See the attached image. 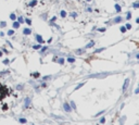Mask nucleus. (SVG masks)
Instances as JSON below:
<instances>
[{
	"label": "nucleus",
	"instance_id": "obj_34",
	"mask_svg": "<svg viewBox=\"0 0 139 125\" xmlns=\"http://www.w3.org/2000/svg\"><path fill=\"white\" fill-rule=\"evenodd\" d=\"M3 63H4V64H8V63H9V60H4Z\"/></svg>",
	"mask_w": 139,
	"mask_h": 125
},
{
	"label": "nucleus",
	"instance_id": "obj_27",
	"mask_svg": "<svg viewBox=\"0 0 139 125\" xmlns=\"http://www.w3.org/2000/svg\"><path fill=\"white\" fill-rule=\"evenodd\" d=\"M23 22H24V18H23L22 17H20L18 18V23H23Z\"/></svg>",
	"mask_w": 139,
	"mask_h": 125
},
{
	"label": "nucleus",
	"instance_id": "obj_22",
	"mask_svg": "<svg viewBox=\"0 0 139 125\" xmlns=\"http://www.w3.org/2000/svg\"><path fill=\"white\" fill-rule=\"evenodd\" d=\"M70 15H71L72 18H76V17H77V13H76V12H72Z\"/></svg>",
	"mask_w": 139,
	"mask_h": 125
},
{
	"label": "nucleus",
	"instance_id": "obj_15",
	"mask_svg": "<svg viewBox=\"0 0 139 125\" xmlns=\"http://www.w3.org/2000/svg\"><path fill=\"white\" fill-rule=\"evenodd\" d=\"M120 31H121L122 33H126V31H127V29H126V27H125V26H121V28H120Z\"/></svg>",
	"mask_w": 139,
	"mask_h": 125
},
{
	"label": "nucleus",
	"instance_id": "obj_28",
	"mask_svg": "<svg viewBox=\"0 0 139 125\" xmlns=\"http://www.w3.org/2000/svg\"><path fill=\"white\" fill-rule=\"evenodd\" d=\"M33 48L34 49H40V45H35Z\"/></svg>",
	"mask_w": 139,
	"mask_h": 125
},
{
	"label": "nucleus",
	"instance_id": "obj_4",
	"mask_svg": "<svg viewBox=\"0 0 139 125\" xmlns=\"http://www.w3.org/2000/svg\"><path fill=\"white\" fill-rule=\"evenodd\" d=\"M36 39H37V41H38L39 44H43V37H41L40 35H36Z\"/></svg>",
	"mask_w": 139,
	"mask_h": 125
},
{
	"label": "nucleus",
	"instance_id": "obj_33",
	"mask_svg": "<svg viewBox=\"0 0 139 125\" xmlns=\"http://www.w3.org/2000/svg\"><path fill=\"white\" fill-rule=\"evenodd\" d=\"M104 122H105V119H104V117H101V119H100V123H104Z\"/></svg>",
	"mask_w": 139,
	"mask_h": 125
},
{
	"label": "nucleus",
	"instance_id": "obj_14",
	"mask_svg": "<svg viewBox=\"0 0 139 125\" xmlns=\"http://www.w3.org/2000/svg\"><path fill=\"white\" fill-rule=\"evenodd\" d=\"M13 27H14V28H18V27H20V23L14 22V23H13Z\"/></svg>",
	"mask_w": 139,
	"mask_h": 125
},
{
	"label": "nucleus",
	"instance_id": "obj_42",
	"mask_svg": "<svg viewBox=\"0 0 139 125\" xmlns=\"http://www.w3.org/2000/svg\"><path fill=\"white\" fill-rule=\"evenodd\" d=\"M138 87H139V85H138Z\"/></svg>",
	"mask_w": 139,
	"mask_h": 125
},
{
	"label": "nucleus",
	"instance_id": "obj_26",
	"mask_svg": "<svg viewBox=\"0 0 139 125\" xmlns=\"http://www.w3.org/2000/svg\"><path fill=\"white\" fill-rule=\"evenodd\" d=\"M130 18H131V13L128 12V13H127V15H126V18H127V20H129Z\"/></svg>",
	"mask_w": 139,
	"mask_h": 125
},
{
	"label": "nucleus",
	"instance_id": "obj_5",
	"mask_svg": "<svg viewBox=\"0 0 139 125\" xmlns=\"http://www.w3.org/2000/svg\"><path fill=\"white\" fill-rule=\"evenodd\" d=\"M113 22L114 23H120V22H122V18L121 17H116L114 18V20H113Z\"/></svg>",
	"mask_w": 139,
	"mask_h": 125
},
{
	"label": "nucleus",
	"instance_id": "obj_32",
	"mask_svg": "<svg viewBox=\"0 0 139 125\" xmlns=\"http://www.w3.org/2000/svg\"><path fill=\"white\" fill-rule=\"evenodd\" d=\"M20 122L21 123H26V120L25 119H20Z\"/></svg>",
	"mask_w": 139,
	"mask_h": 125
},
{
	"label": "nucleus",
	"instance_id": "obj_16",
	"mask_svg": "<svg viewBox=\"0 0 139 125\" xmlns=\"http://www.w3.org/2000/svg\"><path fill=\"white\" fill-rule=\"evenodd\" d=\"M133 7L134 8H139V1H136L133 3Z\"/></svg>",
	"mask_w": 139,
	"mask_h": 125
},
{
	"label": "nucleus",
	"instance_id": "obj_2",
	"mask_svg": "<svg viewBox=\"0 0 139 125\" xmlns=\"http://www.w3.org/2000/svg\"><path fill=\"white\" fill-rule=\"evenodd\" d=\"M63 108H64V110H65L66 112H71V111H72L71 106H70L68 102H65V103H64V105H63Z\"/></svg>",
	"mask_w": 139,
	"mask_h": 125
},
{
	"label": "nucleus",
	"instance_id": "obj_20",
	"mask_svg": "<svg viewBox=\"0 0 139 125\" xmlns=\"http://www.w3.org/2000/svg\"><path fill=\"white\" fill-rule=\"evenodd\" d=\"M58 62H59L60 64H63L64 63V59H63V58H60V59L58 60Z\"/></svg>",
	"mask_w": 139,
	"mask_h": 125
},
{
	"label": "nucleus",
	"instance_id": "obj_41",
	"mask_svg": "<svg viewBox=\"0 0 139 125\" xmlns=\"http://www.w3.org/2000/svg\"><path fill=\"white\" fill-rule=\"evenodd\" d=\"M1 54H1V52H0V57H1Z\"/></svg>",
	"mask_w": 139,
	"mask_h": 125
},
{
	"label": "nucleus",
	"instance_id": "obj_18",
	"mask_svg": "<svg viewBox=\"0 0 139 125\" xmlns=\"http://www.w3.org/2000/svg\"><path fill=\"white\" fill-rule=\"evenodd\" d=\"M29 101H31V100H29V98H26V99H25V106H26V107H28Z\"/></svg>",
	"mask_w": 139,
	"mask_h": 125
},
{
	"label": "nucleus",
	"instance_id": "obj_40",
	"mask_svg": "<svg viewBox=\"0 0 139 125\" xmlns=\"http://www.w3.org/2000/svg\"><path fill=\"white\" fill-rule=\"evenodd\" d=\"M87 1H88V2H89V1H91V0H87Z\"/></svg>",
	"mask_w": 139,
	"mask_h": 125
},
{
	"label": "nucleus",
	"instance_id": "obj_35",
	"mask_svg": "<svg viewBox=\"0 0 139 125\" xmlns=\"http://www.w3.org/2000/svg\"><path fill=\"white\" fill-rule=\"evenodd\" d=\"M38 76H39L38 73H35V74H34V77H38Z\"/></svg>",
	"mask_w": 139,
	"mask_h": 125
},
{
	"label": "nucleus",
	"instance_id": "obj_3",
	"mask_svg": "<svg viewBox=\"0 0 139 125\" xmlns=\"http://www.w3.org/2000/svg\"><path fill=\"white\" fill-rule=\"evenodd\" d=\"M128 85H129V78H126V80H125V82H124V86H123V90H126V88L128 87Z\"/></svg>",
	"mask_w": 139,
	"mask_h": 125
},
{
	"label": "nucleus",
	"instance_id": "obj_23",
	"mask_svg": "<svg viewBox=\"0 0 139 125\" xmlns=\"http://www.w3.org/2000/svg\"><path fill=\"white\" fill-rule=\"evenodd\" d=\"M125 27H126V29H130L131 28V25L129 24V23H127V24L125 25Z\"/></svg>",
	"mask_w": 139,
	"mask_h": 125
},
{
	"label": "nucleus",
	"instance_id": "obj_11",
	"mask_svg": "<svg viewBox=\"0 0 139 125\" xmlns=\"http://www.w3.org/2000/svg\"><path fill=\"white\" fill-rule=\"evenodd\" d=\"M68 61L70 63H74V62H75V59H74L73 57H70V58H68Z\"/></svg>",
	"mask_w": 139,
	"mask_h": 125
},
{
	"label": "nucleus",
	"instance_id": "obj_25",
	"mask_svg": "<svg viewBox=\"0 0 139 125\" xmlns=\"http://www.w3.org/2000/svg\"><path fill=\"white\" fill-rule=\"evenodd\" d=\"M25 22L27 23V25H31L32 24V21L29 20V18H26V20H25Z\"/></svg>",
	"mask_w": 139,
	"mask_h": 125
},
{
	"label": "nucleus",
	"instance_id": "obj_19",
	"mask_svg": "<svg viewBox=\"0 0 139 125\" xmlns=\"http://www.w3.org/2000/svg\"><path fill=\"white\" fill-rule=\"evenodd\" d=\"M83 52H84V50H83V49H78V50H76V54H82Z\"/></svg>",
	"mask_w": 139,
	"mask_h": 125
},
{
	"label": "nucleus",
	"instance_id": "obj_10",
	"mask_svg": "<svg viewBox=\"0 0 139 125\" xmlns=\"http://www.w3.org/2000/svg\"><path fill=\"white\" fill-rule=\"evenodd\" d=\"M36 4H37V1H36V0H33V1L29 2V7H35Z\"/></svg>",
	"mask_w": 139,
	"mask_h": 125
},
{
	"label": "nucleus",
	"instance_id": "obj_38",
	"mask_svg": "<svg viewBox=\"0 0 139 125\" xmlns=\"http://www.w3.org/2000/svg\"><path fill=\"white\" fill-rule=\"evenodd\" d=\"M136 22H137V23H138V24H139V18H137V20H136Z\"/></svg>",
	"mask_w": 139,
	"mask_h": 125
},
{
	"label": "nucleus",
	"instance_id": "obj_13",
	"mask_svg": "<svg viewBox=\"0 0 139 125\" xmlns=\"http://www.w3.org/2000/svg\"><path fill=\"white\" fill-rule=\"evenodd\" d=\"M103 50H105V49H104V48H99V49H96V50H95V54H99V52L103 51Z\"/></svg>",
	"mask_w": 139,
	"mask_h": 125
},
{
	"label": "nucleus",
	"instance_id": "obj_36",
	"mask_svg": "<svg viewBox=\"0 0 139 125\" xmlns=\"http://www.w3.org/2000/svg\"><path fill=\"white\" fill-rule=\"evenodd\" d=\"M135 94H139V87H138V88L135 90Z\"/></svg>",
	"mask_w": 139,
	"mask_h": 125
},
{
	"label": "nucleus",
	"instance_id": "obj_29",
	"mask_svg": "<svg viewBox=\"0 0 139 125\" xmlns=\"http://www.w3.org/2000/svg\"><path fill=\"white\" fill-rule=\"evenodd\" d=\"M99 32H105V27H101V28H98Z\"/></svg>",
	"mask_w": 139,
	"mask_h": 125
},
{
	"label": "nucleus",
	"instance_id": "obj_24",
	"mask_svg": "<svg viewBox=\"0 0 139 125\" xmlns=\"http://www.w3.org/2000/svg\"><path fill=\"white\" fill-rule=\"evenodd\" d=\"M83 85H84V83H82V84H78V85H77V86H76V88H75V90L79 89V88H80V87H82V86H83Z\"/></svg>",
	"mask_w": 139,
	"mask_h": 125
},
{
	"label": "nucleus",
	"instance_id": "obj_31",
	"mask_svg": "<svg viewBox=\"0 0 139 125\" xmlns=\"http://www.w3.org/2000/svg\"><path fill=\"white\" fill-rule=\"evenodd\" d=\"M6 24H7L6 22H1V23H0V26H1V27H3V26H6Z\"/></svg>",
	"mask_w": 139,
	"mask_h": 125
},
{
	"label": "nucleus",
	"instance_id": "obj_7",
	"mask_svg": "<svg viewBox=\"0 0 139 125\" xmlns=\"http://www.w3.org/2000/svg\"><path fill=\"white\" fill-rule=\"evenodd\" d=\"M115 10H116V12H121V10H122V9H121V6H120V4H115Z\"/></svg>",
	"mask_w": 139,
	"mask_h": 125
},
{
	"label": "nucleus",
	"instance_id": "obj_39",
	"mask_svg": "<svg viewBox=\"0 0 139 125\" xmlns=\"http://www.w3.org/2000/svg\"><path fill=\"white\" fill-rule=\"evenodd\" d=\"M137 59H139V54H137Z\"/></svg>",
	"mask_w": 139,
	"mask_h": 125
},
{
	"label": "nucleus",
	"instance_id": "obj_37",
	"mask_svg": "<svg viewBox=\"0 0 139 125\" xmlns=\"http://www.w3.org/2000/svg\"><path fill=\"white\" fill-rule=\"evenodd\" d=\"M45 50H47V47H43V48H41V51H45Z\"/></svg>",
	"mask_w": 139,
	"mask_h": 125
},
{
	"label": "nucleus",
	"instance_id": "obj_12",
	"mask_svg": "<svg viewBox=\"0 0 139 125\" xmlns=\"http://www.w3.org/2000/svg\"><path fill=\"white\" fill-rule=\"evenodd\" d=\"M95 45V41H90L89 44H87V46H86V48H91L92 46Z\"/></svg>",
	"mask_w": 139,
	"mask_h": 125
},
{
	"label": "nucleus",
	"instance_id": "obj_9",
	"mask_svg": "<svg viewBox=\"0 0 139 125\" xmlns=\"http://www.w3.org/2000/svg\"><path fill=\"white\" fill-rule=\"evenodd\" d=\"M70 105H71V108L72 109L76 110V105H75V102H74V101H71V102H70Z\"/></svg>",
	"mask_w": 139,
	"mask_h": 125
},
{
	"label": "nucleus",
	"instance_id": "obj_17",
	"mask_svg": "<svg viewBox=\"0 0 139 125\" xmlns=\"http://www.w3.org/2000/svg\"><path fill=\"white\" fill-rule=\"evenodd\" d=\"M60 14H61V17H62V18H65V17H66V12H65V11H64V10H62Z\"/></svg>",
	"mask_w": 139,
	"mask_h": 125
},
{
	"label": "nucleus",
	"instance_id": "obj_21",
	"mask_svg": "<svg viewBox=\"0 0 139 125\" xmlns=\"http://www.w3.org/2000/svg\"><path fill=\"white\" fill-rule=\"evenodd\" d=\"M13 34H14V31H13V29H10V31L8 32V35H9V36H12Z\"/></svg>",
	"mask_w": 139,
	"mask_h": 125
},
{
	"label": "nucleus",
	"instance_id": "obj_6",
	"mask_svg": "<svg viewBox=\"0 0 139 125\" xmlns=\"http://www.w3.org/2000/svg\"><path fill=\"white\" fill-rule=\"evenodd\" d=\"M23 32H24L25 35H29V34L32 33V31H31L29 28H24V31H23Z\"/></svg>",
	"mask_w": 139,
	"mask_h": 125
},
{
	"label": "nucleus",
	"instance_id": "obj_30",
	"mask_svg": "<svg viewBox=\"0 0 139 125\" xmlns=\"http://www.w3.org/2000/svg\"><path fill=\"white\" fill-rule=\"evenodd\" d=\"M104 112V110H102V111H100V112H99V113H97V114H96V116H99V115H101V114H102V113Z\"/></svg>",
	"mask_w": 139,
	"mask_h": 125
},
{
	"label": "nucleus",
	"instance_id": "obj_8",
	"mask_svg": "<svg viewBox=\"0 0 139 125\" xmlns=\"http://www.w3.org/2000/svg\"><path fill=\"white\" fill-rule=\"evenodd\" d=\"M10 18L12 21H15V20H17V15H15L14 13H11V14H10Z\"/></svg>",
	"mask_w": 139,
	"mask_h": 125
},
{
	"label": "nucleus",
	"instance_id": "obj_1",
	"mask_svg": "<svg viewBox=\"0 0 139 125\" xmlns=\"http://www.w3.org/2000/svg\"><path fill=\"white\" fill-rule=\"evenodd\" d=\"M4 96H6V88H4V87L0 84V100H1Z\"/></svg>",
	"mask_w": 139,
	"mask_h": 125
}]
</instances>
